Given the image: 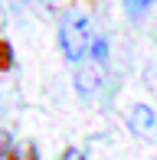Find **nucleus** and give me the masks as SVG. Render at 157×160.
Masks as SVG:
<instances>
[{
  "mask_svg": "<svg viewBox=\"0 0 157 160\" xmlns=\"http://www.w3.org/2000/svg\"><path fill=\"white\" fill-rule=\"evenodd\" d=\"M89 62H98V65H108V39L102 33H95V42H92V52H89Z\"/></svg>",
  "mask_w": 157,
  "mask_h": 160,
  "instance_id": "423d86ee",
  "label": "nucleus"
},
{
  "mask_svg": "<svg viewBox=\"0 0 157 160\" xmlns=\"http://www.w3.org/2000/svg\"><path fill=\"white\" fill-rule=\"evenodd\" d=\"M3 98L7 95H3V85H0V114H3Z\"/></svg>",
  "mask_w": 157,
  "mask_h": 160,
  "instance_id": "9b49d317",
  "label": "nucleus"
},
{
  "mask_svg": "<svg viewBox=\"0 0 157 160\" xmlns=\"http://www.w3.org/2000/svg\"><path fill=\"white\" fill-rule=\"evenodd\" d=\"M72 85H75V95L82 101H98V95H102V88H105V65H98V62L75 65Z\"/></svg>",
  "mask_w": 157,
  "mask_h": 160,
  "instance_id": "f03ea898",
  "label": "nucleus"
},
{
  "mask_svg": "<svg viewBox=\"0 0 157 160\" xmlns=\"http://www.w3.org/2000/svg\"><path fill=\"white\" fill-rule=\"evenodd\" d=\"M10 160H39V147H36V141H20V144H13Z\"/></svg>",
  "mask_w": 157,
  "mask_h": 160,
  "instance_id": "39448f33",
  "label": "nucleus"
},
{
  "mask_svg": "<svg viewBox=\"0 0 157 160\" xmlns=\"http://www.w3.org/2000/svg\"><path fill=\"white\" fill-rule=\"evenodd\" d=\"M10 150H13V141L3 128H0V160H10Z\"/></svg>",
  "mask_w": 157,
  "mask_h": 160,
  "instance_id": "6e6552de",
  "label": "nucleus"
},
{
  "mask_svg": "<svg viewBox=\"0 0 157 160\" xmlns=\"http://www.w3.org/2000/svg\"><path fill=\"white\" fill-rule=\"evenodd\" d=\"M128 131H131L134 137H154L157 111L147 105V101H134V105L128 108Z\"/></svg>",
  "mask_w": 157,
  "mask_h": 160,
  "instance_id": "7ed1b4c3",
  "label": "nucleus"
},
{
  "mask_svg": "<svg viewBox=\"0 0 157 160\" xmlns=\"http://www.w3.org/2000/svg\"><path fill=\"white\" fill-rule=\"evenodd\" d=\"M13 69V49L7 39H0V72H10Z\"/></svg>",
  "mask_w": 157,
  "mask_h": 160,
  "instance_id": "0eeeda50",
  "label": "nucleus"
},
{
  "mask_svg": "<svg viewBox=\"0 0 157 160\" xmlns=\"http://www.w3.org/2000/svg\"><path fill=\"white\" fill-rule=\"evenodd\" d=\"M59 160H85V147H75V144H69L66 150H62Z\"/></svg>",
  "mask_w": 157,
  "mask_h": 160,
  "instance_id": "1a4fd4ad",
  "label": "nucleus"
},
{
  "mask_svg": "<svg viewBox=\"0 0 157 160\" xmlns=\"http://www.w3.org/2000/svg\"><path fill=\"white\" fill-rule=\"evenodd\" d=\"M56 36H59V49L72 65L89 62L92 42H95V30H92V20L85 17L82 10H66L59 17V26H56Z\"/></svg>",
  "mask_w": 157,
  "mask_h": 160,
  "instance_id": "f257e3e1",
  "label": "nucleus"
},
{
  "mask_svg": "<svg viewBox=\"0 0 157 160\" xmlns=\"http://www.w3.org/2000/svg\"><path fill=\"white\" fill-rule=\"evenodd\" d=\"M7 7H10L13 13H23L26 7H33V0H7Z\"/></svg>",
  "mask_w": 157,
  "mask_h": 160,
  "instance_id": "9d476101",
  "label": "nucleus"
},
{
  "mask_svg": "<svg viewBox=\"0 0 157 160\" xmlns=\"http://www.w3.org/2000/svg\"><path fill=\"white\" fill-rule=\"evenodd\" d=\"M154 3H157V0H121V10H124L128 20H144Z\"/></svg>",
  "mask_w": 157,
  "mask_h": 160,
  "instance_id": "20e7f679",
  "label": "nucleus"
}]
</instances>
